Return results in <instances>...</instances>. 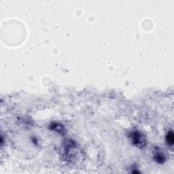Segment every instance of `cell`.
<instances>
[{"label":"cell","mask_w":174,"mask_h":174,"mask_svg":"<svg viewBox=\"0 0 174 174\" xmlns=\"http://www.w3.org/2000/svg\"><path fill=\"white\" fill-rule=\"evenodd\" d=\"M132 142L139 148H143L146 144L144 136L139 131H135L131 134Z\"/></svg>","instance_id":"obj_1"},{"label":"cell","mask_w":174,"mask_h":174,"mask_svg":"<svg viewBox=\"0 0 174 174\" xmlns=\"http://www.w3.org/2000/svg\"><path fill=\"white\" fill-rule=\"evenodd\" d=\"M167 141L169 145L172 146L173 144V135L171 131L168 133V135L167 136Z\"/></svg>","instance_id":"obj_3"},{"label":"cell","mask_w":174,"mask_h":174,"mask_svg":"<svg viewBox=\"0 0 174 174\" xmlns=\"http://www.w3.org/2000/svg\"><path fill=\"white\" fill-rule=\"evenodd\" d=\"M154 157H155V161L159 163H163L165 161L164 154L159 149H156L155 152H154Z\"/></svg>","instance_id":"obj_2"}]
</instances>
